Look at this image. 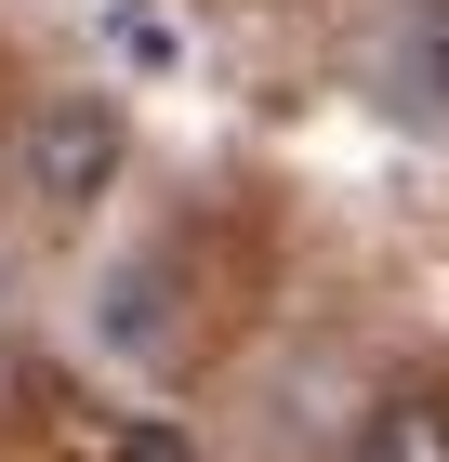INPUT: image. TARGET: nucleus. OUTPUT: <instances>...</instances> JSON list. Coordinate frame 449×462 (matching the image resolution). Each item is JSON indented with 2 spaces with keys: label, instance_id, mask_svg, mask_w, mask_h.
Returning <instances> with one entry per match:
<instances>
[{
  "label": "nucleus",
  "instance_id": "2",
  "mask_svg": "<svg viewBox=\"0 0 449 462\" xmlns=\"http://www.w3.org/2000/svg\"><path fill=\"white\" fill-rule=\"evenodd\" d=\"M370 93L397 119H449V0H410L397 27H383V53H370Z\"/></svg>",
  "mask_w": 449,
  "mask_h": 462
},
{
  "label": "nucleus",
  "instance_id": "1",
  "mask_svg": "<svg viewBox=\"0 0 449 462\" xmlns=\"http://www.w3.org/2000/svg\"><path fill=\"white\" fill-rule=\"evenodd\" d=\"M14 172H27L40 212H93L119 185V106L106 93H40V119L14 133Z\"/></svg>",
  "mask_w": 449,
  "mask_h": 462
},
{
  "label": "nucleus",
  "instance_id": "4",
  "mask_svg": "<svg viewBox=\"0 0 449 462\" xmlns=\"http://www.w3.org/2000/svg\"><path fill=\"white\" fill-rule=\"evenodd\" d=\"M119 462H199V449H185L173 423H133V436H119Z\"/></svg>",
  "mask_w": 449,
  "mask_h": 462
},
{
  "label": "nucleus",
  "instance_id": "3",
  "mask_svg": "<svg viewBox=\"0 0 449 462\" xmlns=\"http://www.w3.org/2000/svg\"><path fill=\"white\" fill-rule=\"evenodd\" d=\"M357 462H449V410L436 396H383L357 423Z\"/></svg>",
  "mask_w": 449,
  "mask_h": 462
}]
</instances>
